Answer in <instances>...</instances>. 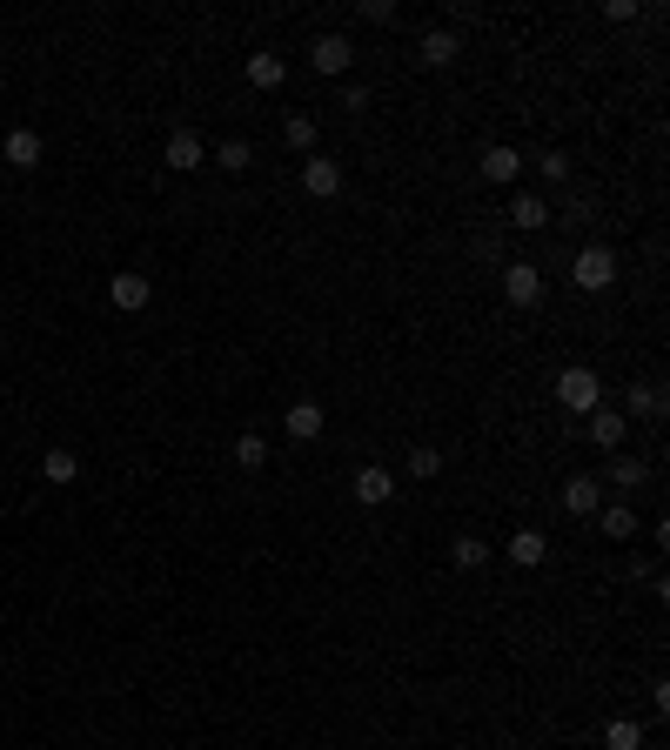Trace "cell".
<instances>
[{"label":"cell","mask_w":670,"mask_h":750,"mask_svg":"<svg viewBox=\"0 0 670 750\" xmlns=\"http://www.w3.org/2000/svg\"><path fill=\"white\" fill-rule=\"evenodd\" d=\"M570 282L583 288V295H603V288L617 282V255L603 242H590V248H577V262H570Z\"/></svg>","instance_id":"cell-1"},{"label":"cell","mask_w":670,"mask_h":750,"mask_svg":"<svg viewBox=\"0 0 670 750\" xmlns=\"http://www.w3.org/2000/svg\"><path fill=\"white\" fill-rule=\"evenodd\" d=\"M557 402L570 409V416L603 409V375H597V369H563V375H557Z\"/></svg>","instance_id":"cell-2"},{"label":"cell","mask_w":670,"mask_h":750,"mask_svg":"<svg viewBox=\"0 0 670 750\" xmlns=\"http://www.w3.org/2000/svg\"><path fill=\"white\" fill-rule=\"evenodd\" d=\"M349 61H356L349 34H315V41H309V67H315V74H349Z\"/></svg>","instance_id":"cell-3"},{"label":"cell","mask_w":670,"mask_h":750,"mask_svg":"<svg viewBox=\"0 0 670 750\" xmlns=\"http://www.w3.org/2000/svg\"><path fill=\"white\" fill-rule=\"evenodd\" d=\"M503 295H510L516 309H536V302H543V268H530V262H503Z\"/></svg>","instance_id":"cell-4"},{"label":"cell","mask_w":670,"mask_h":750,"mask_svg":"<svg viewBox=\"0 0 670 750\" xmlns=\"http://www.w3.org/2000/svg\"><path fill=\"white\" fill-rule=\"evenodd\" d=\"M583 422H590L583 436L597 442V449H610V456L624 449V436H630V416H624V409H590V416H583Z\"/></svg>","instance_id":"cell-5"},{"label":"cell","mask_w":670,"mask_h":750,"mask_svg":"<svg viewBox=\"0 0 670 750\" xmlns=\"http://www.w3.org/2000/svg\"><path fill=\"white\" fill-rule=\"evenodd\" d=\"M161 161H168L175 175H195L201 161H208V148H201L195 128H175V134H168V148H161Z\"/></svg>","instance_id":"cell-6"},{"label":"cell","mask_w":670,"mask_h":750,"mask_svg":"<svg viewBox=\"0 0 670 750\" xmlns=\"http://www.w3.org/2000/svg\"><path fill=\"white\" fill-rule=\"evenodd\" d=\"M456 54H463V34H456V27H429L423 41H416V61L423 67H449Z\"/></svg>","instance_id":"cell-7"},{"label":"cell","mask_w":670,"mask_h":750,"mask_svg":"<svg viewBox=\"0 0 670 750\" xmlns=\"http://www.w3.org/2000/svg\"><path fill=\"white\" fill-rule=\"evenodd\" d=\"M389 496H396V476H389L382 463H362V469H356V503H362V509H382Z\"/></svg>","instance_id":"cell-8"},{"label":"cell","mask_w":670,"mask_h":750,"mask_svg":"<svg viewBox=\"0 0 670 750\" xmlns=\"http://www.w3.org/2000/svg\"><path fill=\"white\" fill-rule=\"evenodd\" d=\"M510 228H523V235L550 228V201L536 195V188H516V201H510Z\"/></svg>","instance_id":"cell-9"},{"label":"cell","mask_w":670,"mask_h":750,"mask_svg":"<svg viewBox=\"0 0 670 750\" xmlns=\"http://www.w3.org/2000/svg\"><path fill=\"white\" fill-rule=\"evenodd\" d=\"M483 181H496V188H516V181H523V155H516L510 141H496L490 155H483Z\"/></svg>","instance_id":"cell-10"},{"label":"cell","mask_w":670,"mask_h":750,"mask_svg":"<svg viewBox=\"0 0 670 750\" xmlns=\"http://www.w3.org/2000/svg\"><path fill=\"white\" fill-rule=\"evenodd\" d=\"M302 188H309L315 201H335V195H342V168L322 161V155H309V161H302Z\"/></svg>","instance_id":"cell-11"},{"label":"cell","mask_w":670,"mask_h":750,"mask_svg":"<svg viewBox=\"0 0 670 750\" xmlns=\"http://www.w3.org/2000/svg\"><path fill=\"white\" fill-rule=\"evenodd\" d=\"M563 509H570V516H597L603 509V476H570V483H563Z\"/></svg>","instance_id":"cell-12"},{"label":"cell","mask_w":670,"mask_h":750,"mask_svg":"<svg viewBox=\"0 0 670 750\" xmlns=\"http://www.w3.org/2000/svg\"><path fill=\"white\" fill-rule=\"evenodd\" d=\"M108 295H114V309H148V295H155V288H148V275H141V268H121V275H114L108 282Z\"/></svg>","instance_id":"cell-13"},{"label":"cell","mask_w":670,"mask_h":750,"mask_svg":"<svg viewBox=\"0 0 670 750\" xmlns=\"http://www.w3.org/2000/svg\"><path fill=\"white\" fill-rule=\"evenodd\" d=\"M503 556H510L516 570H536V563L550 556V536H543V530H516L510 543H503Z\"/></svg>","instance_id":"cell-14"},{"label":"cell","mask_w":670,"mask_h":750,"mask_svg":"<svg viewBox=\"0 0 670 750\" xmlns=\"http://www.w3.org/2000/svg\"><path fill=\"white\" fill-rule=\"evenodd\" d=\"M0 161H7V168H41V134L14 128L7 141H0Z\"/></svg>","instance_id":"cell-15"},{"label":"cell","mask_w":670,"mask_h":750,"mask_svg":"<svg viewBox=\"0 0 670 750\" xmlns=\"http://www.w3.org/2000/svg\"><path fill=\"white\" fill-rule=\"evenodd\" d=\"M282 81H289V61H282V54H248V88L275 94Z\"/></svg>","instance_id":"cell-16"},{"label":"cell","mask_w":670,"mask_h":750,"mask_svg":"<svg viewBox=\"0 0 670 750\" xmlns=\"http://www.w3.org/2000/svg\"><path fill=\"white\" fill-rule=\"evenodd\" d=\"M282 429H289L295 442H315V436H322V402H289Z\"/></svg>","instance_id":"cell-17"},{"label":"cell","mask_w":670,"mask_h":750,"mask_svg":"<svg viewBox=\"0 0 670 750\" xmlns=\"http://www.w3.org/2000/svg\"><path fill=\"white\" fill-rule=\"evenodd\" d=\"M624 409H630V416H644V422H657V416H664V382H630Z\"/></svg>","instance_id":"cell-18"},{"label":"cell","mask_w":670,"mask_h":750,"mask_svg":"<svg viewBox=\"0 0 670 750\" xmlns=\"http://www.w3.org/2000/svg\"><path fill=\"white\" fill-rule=\"evenodd\" d=\"M74 476H81L74 449H41V483H74Z\"/></svg>","instance_id":"cell-19"},{"label":"cell","mask_w":670,"mask_h":750,"mask_svg":"<svg viewBox=\"0 0 670 750\" xmlns=\"http://www.w3.org/2000/svg\"><path fill=\"white\" fill-rule=\"evenodd\" d=\"M650 476V463H637V456H624V449H617V456H610V469H603V489H630V483H644Z\"/></svg>","instance_id":"cell-20"},{"label":"cell","mask_w":670,"mask_h":750,"mask_svg":"<svg viewBox=\"0 0 670 750\" xmlns=\"http://www.w3.org/2000/svg\"><path fill=\"white\" fill-rule=\"evenodd\" d=\"M597 523H603V536L630 543V536H637V509H630V503H610V509H597Z\"/></svg>","instance_id":"cell-21"},{"label":"cell","mask_w":670,"mask_h":750,"mask_svg":"<svg viewBox=\"0 0 670 750\" xmlns=\"http://www.w3.org/2000/svg\"><path fill=\"white\" fill-rule=\"evenodd\" d=\"M449 563H456V570H483V563H490V543H483V536H456V543H449Z\"/></svg>","instance_id":"cell-22"},{"label":"cell","mask_w":670,"mask_h":750,"mask_svg":"<svg viewBox=\"0 0 670 750\" xmlns=\"http://www.w3.org/2000/svg\"><path fill=\"white\" fill-rule=\"evenodd\" d=\"M215 168H228V175H248V168H255V148L235 134V141H222V148H215Z\"/></svg>","instance_id":"cell-23"},{"label":"cell","mask_w":670,"mask_h":750,"mask_svg":"<svg viewBox=\"0 0 670 750\" xmlns=\"http://www.w3.org/2000/svg\"><path fill=\"white\" fill-rule=\"evenodd\" d=\"M469 255L490 262V268H503V228H476V235H469Z\"/></svg>","instance_id":"cell-24"},{"label":"cell","mask_w":670,"mask_h":750,"mask_svg":"<svg viewBox=\"0 0 670 750\" xmlns=\"http://www.w3.org/2000/svg\"><path fill=\"white\" fill-rule=\"evenodd\" d=\"M603 744L610 750H644V730L630 724V717H610V724H603Z\"/></svg>","instance_id":"cell-25"},{"label":"cell","mask_w":670,"mask_h":750,"mask_svg":"<svg viewBox=\"0 0 670 750\" xmlns=\"http://www.w3.org/2000/svg\"><path fill=\"white\" fill-rule=\"evenodd\" d=\"M235 463H242V469H262V463H268V436H255V429H248V436H235Z\"/></svg>","instance_id":"cell-26"},{"label":"cell","mask_w":670,"mask_h":750,"mask_svg":"<svg viewBox=\"0 0 670 750\" xmlns=\"http://www.w3.org/2000/svg\"><path fill=\"white\" fill-rule=\"evenodd\" d=\"M282 141H289V148H315V114H289V121H282Z\"/></svg>","instance_id":"cell-27"},{"label":"cell","mask_w":670,"mask_h":750,"mask_svg":"<svg viewBox=\"0 0 670 750\" xmlns=\"http://www.w3.org/2000/svg\"><path fill=\"white\" fill-rule=\"evenodd\" d=\"M409 476H416V483L443 476V449H409Z\"/></svg>","instance_id":"cell-28"},{"label":"cell","mask_w":670,"mask_h":750,"mask_svg":"<svg viewBox=\"0 0 670 750\" xmlns=\"http://www.w3.org/2000/svg\"><path fill=\"white\" fill-rule=\"evenodd\" d=\"M536 175H543V181H570V155H563V148L536 155Z\"/></svg>","instance_id":"cell-29"},{"label":"cell","mask_w":670,"mask_h":750,"mask_svg":"<svg viewBox=\"0 0 670 750\" xmlns=\"http://www.w3.org/2000/svg\"><path fill=\"white\" fill-rule=\"evenodd\" d=\"M342 108L362 114V108H369V88H356V81H349V88H342Z\"/></svg>","instance_id":"cell-30"}]
</instances>
